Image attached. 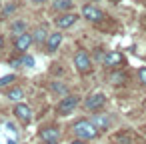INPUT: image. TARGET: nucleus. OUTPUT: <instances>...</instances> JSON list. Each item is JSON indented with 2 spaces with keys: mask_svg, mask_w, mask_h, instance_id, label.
I'll return each mask as SVG.
<instances>
[{
  "mask_svg": "<svg viewBox=\"0 0 146 144\" xmlns=\"http://www.w3.org/2000/svg\"><path fill=\"white\" fill-rule=\"evenodd\" d=\"M10 64H12L14 68H18V66H22V58H12V60H10Z\"/></svg>",
  "mask_w": 146,
  "mask_h": 144,
  "instance_id": "5701e85b",
  "label": "nucleus"
},
{
  "mask_svg": "<svg viewBox=\"0 0 146 144\" xmlns=\"http://www.w3.org/2000/svg\"><path fill=\"white\" fill-rule=\"evenodd\" d=\"M30 2H34V4H44L46 0H30Z\"/></svg>",
  "mask_w": 146,
  "mask_h": 144,
  "instance_id": "393cba45",
  "label": "nucleus"
},
{
  "mask_svg": "<svg viewBox=\"0 0 146 144\" xmlns=\"http://www.w3.org/2000/svg\"><path fill=\"white\" fill-rule=\"evenodd\" d=\"M132 138H134V134L130 130H122V132L112 136V142L114 144H132Z\"/></svg>",
  "mask_w": 146,
  "mask_h": 144,
  "instance_id": "2eb2a0df",
  "label": "nucleus"
},
{
  "mask_svg": "<svg viewBox=\"0 0 146 144\" xmlns=\"http://www.w3.org/2000/svg\"><path fill=\"white\" fill-rule=\"evenodd\" d=\"M68 144H86V140H82V138H74V140H70Z\"/></svg>",
  "mask_w": 146,
  "mask_h": 144,
  "instance_id": "b1692460",
  "label": "nucleus"
},
{
  "mask_svg": "<svg viewBox=\"0 0 146 144\" xmlns=\"http://www.w3.org/2000/svg\"><path fill=\"white\" fill-rule=\"evenodd\" d=\"M136 76H138V82H140L142 86H146V66H142V68H138V72H136Z\"/></svg>",
  "mask_w": 146,
  "mask_h": 144,
  "instance_id": "4be33fe9",
  "label": "nucleus"
},
{
  "mask_svg": "<svg viewBox=\"0 0 146 144\" xmlns=\"http://www.w3.org/2000/svg\"><path fill=\"white\" fill-rule=\"evenodd\" d=\"M104 66L106 68H112V70H120V68H124V64H126V56L122 54V52H118V50H110V52H106L104 54Z\"/></svg>",
  "mask_w": 146,
  "mask_h": 144,
  "instance_id": "7ed1b4c3",
  "label": "nucleus"
},
{
  "mask_svg": "<svg viewBox=\"0 0 146 144\" xmlns=\"http://www.w3.org/2000/svg\"><path fill=\"white\" fill-rule=\"evenodd\" d=\"M72 132L76 134V138H82V140H94V138H98V134H100V130L90 122V120H78V122H74L72 124Z\"/></svg>",
  "mask_w": 146,
  "mask_h": 144,
  "instance_id": "f257e3e1",
  "label": "nucleus"
},
{
  "mask_svg": "<svg viewBox=\"0 0 146 144\" xmlns=\"http://www.w3.org/2000/svg\"><path fill=\"white\" fill-rule=\"evenodd\" d=\"M34 44V38H32V32H24V34H20V36H16V40H14V48L20 52V54H24L30 46Z\"/></svg>",
  "mask_w": 146,
  "mask_h": 144,
  "instance_id": "9b49d317",
  "label": "nucleus"
},
{
  "mask_svg": "<svg viewBox=\"0 0 146 144\" xmlns=\"http://www.w3.org/2000/svg\"><path fill=\"white\" fill-rule=\"evenodd\" d=\"M74 68H76L80 74H88V72L92 70V60H90V56H88L86 50H78V52L74 54Z\"/></svg>",
  "mask_w": 146,
  "mask_h": 144,
  "instance_id": "39448f33",
  "label": "nucleus"
},
{
  "mask_svg": "<svg viewBox=\"0 0 146 144\" xmlns=\"http://www.w3.org/2000/svg\"><path fill=\"white\" fill-rule=\"evenodd\" d=\"M14 80H16V76H14V74H6V76H2V78H0V88H4V86L12 84Z\"/></svg>",
  "mask_w": 146,
  "mask_h": 144,
  "instance_id": "aec40b11",
  "label": "nucleus"
},
{
  "mask_svg": "<svg viewBox=\"0 0 146 144\" xmlns=\"http://www.w3.org/2000/svg\"><path fill=\"white\" fill-rule=\"evenodd\" d=\"M76 20H78V14H76V12H62L60 16H56L54 24H56V28L66 30V28L74 26V24H76Z\"/></svg>",
  "mask_w": 146,
  "mask_h": 144,
  "instance_id": "6e6552de",
  "label": "nucleus"
},
{
  "mask_svg": "<svg viewBox=\"0 0 146 144\" xmlns=\"http://www.w3.org/2000/svg\"><path fill=\"white\" fill-rule=\"evenodd\" d=\"M62 38H64L62 32H50L48 38H46V44H44V52H46V54H54V52L60 48Z\"/></svg>",
  "mask_w": 146,
  "mask_h": 144,
  "instance_id": "1a4fd4ad",
  "label": "nucleus"
},
{
  "mask_svg": "<svg viewBox=\"0 0 146 144\" xmlns=\"http://www.w3.org/2000/svg\"><path fill=\"white\" fill-rule=\"evenodd\" d=\"M4 96H6L8 100H12V102H20V100L24 98V90H22L20 86H14V88H8V90L4 92Z\"/></svg>",
  "mask_w": 146,
  "mask_h": 144,
  "instance_id": "dca6fc26",
  "label": "nucleus"
},
{
  "mask_svg": "<svg viewBox=\"0 0 146 144\" xmlns=\"http://www.w3.org/2000/svg\"><path fill=\"white\" fill-rule=\"evenodd\" d=\"M82 16H84L88 22H94V24H98V22L104 20V12H102L98 6H94V4H86V6L82 8Z\"/></svg>",
  "mask_w": 146,
  "mask_h": 144,
  "instance_id": "0eeeda50",
  "label": "nucleus"
},
{
  "mask_svg": "<svg viewBox=\"0 0 146 144\" xmlns=\"http://www.w3.org/2000/svg\"><path fill=\"white\" fill-rule=\"evenodd\" d=\"M50 90H52L54 94H58V96H66V94H68V88H66V84H62L60 80H52V84H50Z\"/></svg>",
  "mask_w": 146,
  "mask_h": 144,
  "instance_id": "a211bd4d",
  "label": "nucleus"
},
{
  "mask_svg": "<svg viewBox=\"0 0 146 144\" xmlns=\"http://www.w3.org/2000/svg\"><path fill=\"white\" fill-rule=\"evenodd\" d=\"M142 28H144V30H146V16H144V18H142Z\"/></svg>",
  "mask_w": 146,
  "mask_h": 144,
  "instance_id": "bb28decb",
  "label": "nucleus"
},
{
  "mask_svg": "<svg viewBox=\"0 0 146 144\" xmlns=\"http://www.w3.org/2000/svg\"><path fill=\"white\" fill-rule=\"evenodd\" d=\"M12 112H14V116H16L22 124H30V122H32V108H30L28 104H24V102H16Z\"/></svg>",
  "mask_w": 146,
  "mask_h": 144,
  "instance_id": "423d86ee",
  "label": "nucleus"
},
{
  "mask_svg": "<svg viewBox=\"0 0 146 144\" xmlns=\"http://www.w3.org/2000/svg\"><path fill=\"white\" fill-rule=\"evenodd\" d=\"M10 30H12V34H16V36H20V34L28 32V30H26V22H24V20H14V22H12V26H10Z\"/></svg>",
  "mask_w": 146,
  "mask_h": 144,
  "instance_id": "6ab92c4d",
  "label": "nucleus"
},
{
  "mask_svg": "<svg viewBox=\"0 0 146 144\" xmlns=\"http://www.w3.org/2000/svg\"><path fill=\"white\" fill-rule=\"evenodd\" d=\"M128 80V74L120 68V70H112L110 74H108V82L110 84H114V86H120V84H124Z\"/></svg>",
  "mask_w": 146,
  "mask_h": 144,
  "instance_id": "4468645a",
  "label": "nucleus"
},
{
  "mask_svg": "<svg viewBox=\"0 0 146 144\" xmlns=\"http://www.w3.org/2000/svg\"><path fill=\"white\" fill-rule=\"evenodd\" d=\"M90 122H92L100 132H106V130H110V126H112V118H110V114H102V112H96V114L90 118Z\"/></svg>",
  "mask_w": 146,
  "mask_h": 144,
  "instance_id": "9d476101",
  "label": "nucleus"
},
{
  "mask_svg": "<svg viewBox=\"0 0 146 144\" xmlns=\"http://www.w3.org/2000/svg\"><path fill=\"white\" fill-rule=\"evenodd\" d=\"M2 48H4V38L0 36V50H2Z\"/></svg>",
  "mask_w": 146,
  "mask_h": 144,
  "instance_id": "a878e982",
  "label": "nucleus"
},
{
  "mask_svg": "<svg viewBox=\"0 0 146 144\" xmlns=\"http://www.w3.org/2000/svg\"><path fill=\"white\" fill-rule=\"evenodd\" d=\"M48 24H40L34 32H32V38H34V44H38V46H44L46 44V38H48Z\"/></svg>",
  "mask_w": 146,
  "mask_h": 144,
  "instance_id": "ddd939ff",
  "label": "nucleus"
},
{
  "mask_svg": "<svg viewBox=\"0 0 146 144\" xmlns=\"http://www.w3.org/2000/svg\"><path fill=\"white\" fill-rule=\"evenodd\" d=\"M44 144H58V142H44Z\"/></svg>",
  "mask_w": 146,
  "mask_h": 144,
  "instance_id": "cd10ccee",
  "label": "nucleus"
},
{
  "mask_svg": "<svg viewBox=\"0 0 146 144\" xmlns=\"http://www.w3.org/2000/svg\"><path fill=\"white\" fill-rule=\"evenodd\" d=\"M38 134L44 142H58L60 140V130L56 126H42Z\"/></svg>",
  "mask_w": 146,
  "mask_h": 144,
  "instance_id": "f8f14e48",
  "label": "nucleus"
},
{
  "mask_svg": "<svg viewBox=\"0 0 146 144\" xmlns=\"http://www.w3.org/2000/svg\"><path fill=\"white\" fill-rule=\"evenodd\" d=\"M78 102H80V98L74 96V94H66V96H62L60 102L56 104V114H58V116H68V114H72V112L76 110Z\"/></svg>",
  "mask_w": 146,
  "mask_h": 144,
  "instance_id": "f03ea898",
  "label": "nucleus"
},
{
  "mask_svg": "<svg viewBox=\"0 0 146 144\" xmlns=\"http://www.w3.org/2000/svg\"><path fill=\"white\" fill-rule=\"evenodd\" d=\"M20 58H22V66H28V68H32V66H34V58H32L30 54H26V52H24Z\"/></svg>",
  "mask_w": 146,
  "mask_h": 144,
  "instance_id": "412c9836",
  "label": "nucleus"
},
{
  "mask_svg": "<svg viewBox=\"0 0 146 144\" xmlns=\"http://www.w3.org/2000/svg\"><path fill=\"white\" fill-rule=\"evenodd\" d=\"M106 106V94L104 92H92L90 96H86L84 100V108L88 112H98Z\"/></svg>",
  "mask_w": 146,
  "mask_h": 144,
  "instance_id": "20e7f679",
  "label": "nucleus"
},
{
  "mask_svg": "<svg viewBox=\"0 0 146 144\" xmlns=\"http://www.w3.org/2000/svg\"><path fill=\"white\" fill-rule=\"evenodd\" d=\"M72 6H74L72 0H52V8L56 12H68Z\"/></svg>",
  "mask_w": 146,
  "mask_h": 144,
  "instance_id": "f3484780",
  "label": "nucleus"
}]
</instances>
